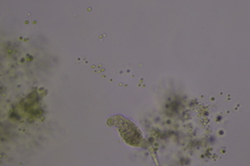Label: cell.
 I'll return each mask as SVG.
<instances>
[{
  "instance_id": "obj_1",
  "label": "cell",
  "mask_w": 250,
  "mask_h": 166,
  "mask_svg": "<svg viewBox=\"0 0 250 166\" xmlns=\"http://www.w3.org/2000/svg\"><path fill=\"white\" fill-rule=\"evenodd\" d=\"M109 126H114L118 129L120 135L126 144L132 147H140L143 142L142 133L138 129L137 126L131 123L127 118H124L121 115L113 116L107 121Z\"/></svg>"
}]
</instances>
